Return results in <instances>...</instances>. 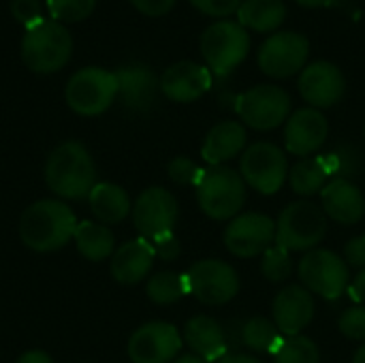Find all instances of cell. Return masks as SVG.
Returning a JSON list of instances; mask_svg holds the SVG:
<instances>
[{
    "label": "cell",
    "instance_id": "obj_5",
    "mask_svg": "<svg viewBox=\"0 0 365 363\" xmlns=\"http://www.w3.org/2000/svg\"><path fill=\"white\" fill-rule=\"evenodd\" d=\"M250 36L240 21L222 19L212 24L201 34V53L207 62V68L218 75H231L248 56Z\"/></svg>",
    "mask_w": 365,
    "mask_h": 363
},
{
    "label": "cell",
    "instance_id": "obj_46",
    "mask_svg": "<svg viewBox=\"0 0 365 363\" xmlns=\"http://www.w3.org/2000/svg\"><path fill=\"white\" fill-rule=\"evenodd\" d=\"M353 363H365V344L355 353V357H353Z\"/></svg>",
    "mask_w": 365,
    "mask_h": 363
},
{
    "label": "cell",
    "instance_id": "obj_39",
    "mask_svg": "<svg viewBox=\"0 0 365 363\" xmlns=\"http://www.w3.org/2000/svg\"><path fill=\"white\" fill-rule=\"evenodd\" d=\"M130 4L141 11L143 15H150V17H160V15H167L175 0H130Z\"/></svg>",
    "mask_w": 365,
    "mask_h": 363
},
{
    "label": "cell",
    "instance_id": "obj_19",
    "mask_svg": "<svg viewBox=\"0 0 365 363\" xmlns=\"http://www.w3.org/2000/svg\"><path fill=\"white\" fill-rule=\"evenodd\" d=\"M327 118L314 107H304L291 113L284 128V143L291 154L308 156L327 141Z\"/></svg>",
    "mask_w": 365,
    "mask_h": 363
},
{
    "label": "cell",
    "instance_id": "obj_15",
    "mask_svg": "<svg viewBox=\"0 0 365 363\" xmlns=\"http://www.w3.org/2000/svg\"><path fill=\"white\" fill-rule=\"evenodd\" d=\"M182 349V336L171 323H145L128 340V357L133 363H169Z\"/></svg>",
    "mask_w": 365,
    "mask_h": 363
},
{
    "label": "cell",
    "instance_id": "obj_16",
    "mask_svg": "<svg viewBox=\"0 0 365 363\" xmlns=\"http://www.w3.org/2000/svg\"><path fill=\"white\" fill-rule=\"evenodd\" d=\"M299 94L314 109L336 105L346 90V79L342 71L325 60L308 64L299 75Z\"/></svg>",
    "mask_w": 365,
    "mask_h": 363
},
{
    "label": "cell",
    "instance_id": "obj_1",
    "mask_svg": "<svg viewBox=\"0 0 365 363\" xmlns=\"http://www.w3.org/2000/svg\"><path fill=\"white\" fill-rule=\"evenodd\" d=\"M77 229V218L66 203L43 199L26 208L19 218V237L34 252H53L64 248Z\"/></svg>",
    "mask_w": 365,
    "mask_h": 363
},
{
    "label": "cell",
    "instance_id": "obj_40",
    "mask_svg": "<svg viewBox=\"0 0 365 363\" xmlns=\"http://www.w3.org/2000/svg\"><path fill=\"white\" fill-rule=\"evenodd\" d=\"M344 261L349 267H365V235L353 237L344 248Z\"/></svg>",
    "mask_w": 365,
    "mask_h": 363
},
{
    "label": "cell",
    "instance_id": "obj_24",
    "mask_svg": "<svg viewBox=\"0 0 365 363\" xmlns=\"http://www.w3.org/2000/svg\"><path fill=\"white\" fill-rule=\"evenodd\" d=\"M118 79V94L122 103L133 111H148L160 88V81L148 66H124L115 73Z\"/></svg>",
    "mask_w": 365,
    "mask_h": 363
},
{
    "label": "cell",
    "instance_id": "obj_13",
    "mask_svg": "<svg viewBox=\"0 0 365 363\" xmlns=\"http://www.w3.org/2000/svg\"><path fill=\"white\" fill-rule=\"evenodd\" d=\"M175 220H178V201L169 190L160 186H152L143 190L133 205L135 229L148 242L165 233H171Z\"/></svg>",
    "mask_w": 365,
    "mask_h": 363
},
{
    "label": "cell",
    "instance_id": "obj_35",
    "mask_svg": "<svg viewBox=\"0 0 365 363\" xmlns=\"http://www.w3.org/2000/svg\"><path fill=\"white\" fill-rule=\"evenodd\" d=\"M11 13L26 28H34L41 21H45L43 6L38 0H11Z\"/></svg>",
    "mask_w": 365,
    "mask_h": 363
},
{
    "label": "cell",
    "instance_id": "obj_2",
    "mask_svg": "<svg viewBox=\"0 0 365 363\" xmlns=\"http://www.w3.org/2000/svg\"><path fill=\"white\" fill-rule=\"evenodd\" d=\"M45 182L62 199H86L96 186V167L86 145L79 141L60 143L45 163Z\"/></svg>",
    "mask_w": 365,
    "mask_h": 363
},
{
    "label": "cell",
    "instance_id": "obj_30",
    "mask_svg": "<svg viewBox=\"0 0 365 363\" xmlns=\"http://www.w3.org/2000/svg\"><path fill=\"white\" fill-rule=\"evenodd\" d=\"M148 297L158 304V306H169L188 295V285H186V274L178 272H160L148 280L145 287Z\"/></svg>",
    "mask_w": 365,
    "mask_h": 363
},
{
    "label": "cell",
    "instance_id": "obj_10",
    "mask_svg": "<svg viewBox=\"0 0 365 363\" xmlns=\"http://www.w3.org/2000/svg\"><path fill=\"white\" fill-rule=\"evenodd\" d=\"M299 278L310 293L336 302L349 289V265L331 250H310L299 263Z\"/></svg>",
    "mask_w": 365,
    "mask_h": 363
},
{
    "label": "cell",
    "instance_id": "obj_12",
    "mask_svg": "<svg viewBox=\"0 0 365 363\" xmlns=\"http://www.w3.org/2000/svg\"><path fill=\"white\" fill-rule=\"evenodd\" d=\"M310 53V43L304 34L282 30L272 34L259 49V66L265 75L284 79L304 68Z\"/></svg>",
    "mask_w": 365,
    "mask_h": 363
},
{
    "label": "cell",
    "instance_id": "obj_25",
    "mask_svg": "<svg viewBox=\"0 0 365 363\" xmlns=\"http://www.w3.org/2000/svg\"><path fill=\"white\" fill-rule=\"evenodd\" d=\"M246 128L242 122H220L216 124L201 148V156L205 158V163H210V167H218L225 160H231L233 156H237L244 148H246Z\"/></svg>",
    "mask_w": 365,
    "mask_h": 363
},
{
    "label": "cell",
    "instance_id": "obj_37",
    "mask_svg": "<svg viewBox=\"0 0 365 363\" xmlns=\"http://www.w3.org/2000/svg\"><path fill=\"white\" fill-rule=\"evenodd\" d=\"M195 9H199L205 15L212 17H227L231 13H237L242 0H190Z\"/></svg>",
    "mask_w": 365,
    "mask_h": 363
},
{
    "label": "cell",
    "instance_id": "obj_6",
    "mask_svg": "<svg viewBox=\"0 0 365 363\" xmlns=\"http://www.w3.org/2000/svg\"><path fill=\"white\" fill-rule=\"evenodd\" d=\"M327 233V216L325 212L310 203L297 201L282 210L276 223V244L287 248L289 252L314 250V246Z\"/></svg>",
    "mask_w": 365,
    "mask_h": 363
},
{
    "label": "cell",
    "instance_id": "obj_22",
    "mask_svg": "<svg viewBox=\"0 0 365 363\" xmlns=\"http://www.w3.org/2000/svg\"><path fill=\"white\" fill-rule=\"evenodd\" d=\"M184 340L192 349V355H197L205 363H218L225 355H229V347H231L222 325L212 317H203V315L186 323Z\"/></svg>",
    "mask_w": 365,
    "mask_h": 363
},
{
    "label": "cell",
    "instance_id": "obj_41",
    "mask_svg": "<svg viewBox=\"0 0 365 363\" xmlns=\"http://www.w3.org/2000/svg\"><path fill=\"white\" fill-rule=\"evenodd\" d=\"M349 297L355 302V304H361L365 306V270H361L355 280L349 285Z\"/></svg>",
    "mask_w": 365,
    "mask_h": 363
},
{
    "label": "cell",
    "instance_id": "obj_32",
    "mask_svg": "<svg viewBox=\"0 0 365 363\" xmlns=\"http://www.w3.org/2000/svg\"><path fill=\"white\" fill-rule=\"evenodd\" d=\"M96 0H47V9L58 24H77L92 15Z\"/></svg>",
    "mask_w": 365,
    "mask_h": 363
},
{
    "label": "cell",
    "instance_id": "obj_11",
    "mask_svg": "<svg viewBox=\"0 0 365 363\" xmlns=\"http://www.w3.org/2000/svg\"><path fill=\"white\" fill-rule=\"evenodd\" d=\"M188 293L205 306L229 304L240 293L237 272L218 259H203L195 263L186 274Z\"/></svg>",
    "mask_w": 365,
    "mask_h": 363
},
{
    "label": "cell",
    "instance_id": "obj_38",
    "mask_svg": "<svg viewBox=\"0 0 365 363\" xmlns=\"http://www.w3.org/2000/svg\"><path fill=\"white\" fill-rule=\"evenodd\" d=\"M150 244H152L156 257L163 259V261H173L180 255V240H178V235L173 231L171 233H165V235H160L156 240H152Z\"/></svg>",
    "mask_w": 365,
    "mask_h": 363
},
{
    "label": "cell",
    "instance_id": "obj_34",
    "mask_svg": "<svg viewBox=\"0 0 365 363\" xmlns=\"http://www.w3.org/2000/svg\"><path fill=\"white\" fill-rule=\"evenodd\" d=\"M203 175V169L188 156H178L169 163V178L182 186H197Z\"/></svg>",
    "mask_w": 365,
    "mask_h": 363
},
{
    "label": "cell",
    "instance_id": "obj_4",
    "mask_svg": "<svg viewBox=\"0 0 365 363\" xmlns=\"http://www.w3.org/2000/svg\"><path fill=\"white\" fill-rule=\"evenodd\" d=\"M197 201L205 216L214 220H229L240 214L246 203V182L231 167H207L199 180Z\"/></svg>",
    "mask_w": 365,
    "mask_h": 363
},
{
    "label": "cell",
    "instance_id": "obj_9",
    "mask_svg": "<svg viewBox=\"0 0 365 363\" xmlns=\"http://www.w3.org/2000/svg\"><path fill=\"white\" fill-rule=\"evenodd\" d=\"M235 109L246 126L257 131L278 128L291 113V96L274 83H261L237 96Z\"/></svg>",
    "mask_w": 365,
    "mask_h": 363
},
{
    "label": "cell",
    "instance_id": "obj_42",
    "mask_svg": "<svg viewBox=\"0 0 365 363\" xmlns=\"http://www.w3.org/2000/svg\"><path fill=\"white\" fill-rule=\"evenodd\" d=\"M17 363H53L51 362V357L45 353V351H28V353H24Z\"/></svg>",
    "mask_w": 365,
    "mask_h": 363
},
{
    "label": "cell",
    "instance_id": "obj_7",
    "mask_svg": "<svg viewBox=\"0 0 365 363\" xmlns=\"http://www.w3.org/2000/svg\"><path fill=\"white\" fill-rule=\"evenodd\" d=\"M118 96V79L115 73L98 68V66H88L77 71L66 88H64V98L66 105L86 118L101 116L111 107V103Z\"/></svg>",
    "mask_w": 365,
    "mask_h": 363
},
{
    "label": "cell",
    "instance_id": "obj_43",
    "mask_svg": "<svg viewBox=\"0 0 365 363\" xmlns=\"http://www.w3.org/2000/svg\"><path fill=\"white\" fill-rule=\"evenodd\" d=\"M218 363H263L259 362L257 357H252V355H240V353H235V355H225L222 359Z\"/></svg>",
    "mask_w": 365,
    "mask_h": 363
},
{
    "label": "cell",
    "instance_id": "obj_45",
    "mask_svg": "<svg viewBox=\"0 0 365 363\" xmlns=\"http://www.w3.org/2000/svg\"><path fill=\"white\" fill-rule=\"evenodd\" d=\"M173 363H205L203 359H199L197 355H184V357H180L178 362Z\"/></svg>",
    "mask_w": 365,
    "mask_h": 363
},
{
    "label": "cell",
    "instance_id": "obj_17",
    "mask_svg": "<svg viewBox=\"0 0 365 363\" xmlns=\"http://www.w3.org/2000/svg\"><path fill=\"white\" fill-rule=\"evenodd\" d=\"M314 297L306 287L291 285L282 289L274 300V323L287 338L299 336L314 319Z\"/></svg>",
    "mask_w": 365,
    "mask_h": 363
},
{
    "label": "cell",
    "instance_id": "obj_29",
    "mask_svg": "<svg viewBox=\"0 0 365 363\" xmlns=\"http://www.w3.org/2000/svg\"><path fill=\"white\" fill-rule=\"evenodd\" d=\"M282 334L278 332L276 323L265 317H255L242 325V344H246L255 353L276 355L282 344Z\"/></svg>",
    "mask_w": 365,
    "mask_h": 363
},
{
    "label": "cell",
    "instance_id": "obj_18",
    "mask_svg": "<svg viewBox=\"0 0 365 363\" xmlns=\"http://www.w3.org/2000/svg\"><path fill=\"white\" fill-rule=\"evenodd\" d=\"M212 88V71L192 60L171 64L160 77V90L175 103H192Z\"/></svg>",
    "mask_w": 365,
    "mask_h": 363
},
{
    "label": "cell",
    "instance_id": "obj_28",
    "mask_svg": "<svg viewBox=\"0 0 365 363\" xmlns=\"http://www.w3.org/2000/svg\"><path fill=\"white\" fill-rule=\"evenodd\" d=\"M73 240H75V246H77L79 255L83 259H88V261H94V263L105 261L115 252L113 233L105 225H98V223H92V220L77 223Z\"/></svg>",
    "mask_w": 365,
    "mask_h": 363
},
{
    "label": "cell",
    "instance_id": "obj_23",
    "mask_svg": "<svg viewBox=\"0 0 365 363\" xmlns=\"http://www.w3.org/2000/svg\"><path fill=\"white\" fill-rule=\"evenodd\" d=\"M331 175H340V160L336 152L297 160L289 171V182L297 195L312 197L331 182Z\"/></svg>",
    "mask_w": 365,
    "mask_h": 363
},
{
    "label": "cell",
    "instance_id": "obj_21",
    "mask_svg": "<svg viewBox=\"0 0 365 363\" xmlns=\"http://www.w3.org/2000/svg\"><path fill=\"white\" fill-rule=\"evenodd\" d=\"M154 259L156 252L148 240H130L111 255V276L120 285H137L152 272Z\"/></svg>",
    "mask_w": 365,
    "mask_h": 363
},
{
    "label": "cell",
    "instance_id": "obj_3",
    "mask_svg": "<svg viewBox=\"0 0 365 363\" xmlns=\"http://www.w3.org/2000/svg\"><path fill=\"white\" fill-rule=\"evenodd\" d=\"M73 53L71 32L53 21L45 19L34 28H28L21 39V60L24 64L41 75L60 71Z\"/></svg>",
    "mask_w": 365,
    "mask_h": 363
},
{
    "label": "cell",
    "instance_id": "obj_20",
    "mask_svg": "<svg viewBox=\"0 0 365 363\" xmlns=\"http://www.w3.org/2000/svg\"><path fill=\"white\" fill-rule=\"evenodd\" d=\"M321 203L323 212L340 225H355L365 214L364 193L344 178H334L321 190Z\"/></svg>",
    "mask_w": 365,
    "mask_h": 363
},
{
    "label": "cell",
    "instance_id": "obj_8",
    "mask_svg": "<svg viewBox=\"0 0 365 363\" xmlns=\"http://www.w3.org/2000/svg\"><path fill=\"white\" fill-rule=\"evenodd\" d=\"M240 175L250 188L259 190L261 195H276L289 178L287 156L278 145L269 141L252 143L242 154Z\"/></svg>",
    "mask_w": 365,
    "mask_h": 363
},
{
    "label": "cell",
    "instance_id": "obj_26",
    "mask_svg": "<svg viewBox=\"0 0 365 363\" xmlns=\"http://www.w3.org/2000/svg\"><path fill=\"white\" fill-rule=\"evenodd\" d=\"M88 201H90L92 214L105 225L122 223L133 210L126 190L118 184H109V182L96 184L92 188V193L88 195Z\"/></svg>",
    "mask_w": 365,
    "mask_h": 363
},
{
    "label": "cell",
    "instance_id": "obj_33",
    "mask_svg": "<svg viewBox=\"0 0 365 363\" xmlns=\"http://www.w3.org/2000/svg\"><path fill=\"white\" fill-rule=\"evenodd\" d=\"M261 272L269 282H282L293 274V261H291V252L282 246H272L263 252V261H261Z\"/></svg>",
    "mask_w": 365,
    "mask_h": 363
},
{
    "label": "cell",
    "instance_id": "obj_31",
    "mask_svg": "<svg viewBox=\"0 0 365 363\" xmlns=\"http://www.w3.org/2000/svg\"><path fill=\"white\" fill-rule=\"evenodd\" d=\"M276 363H321L319 347L308 336H291L284 338L280 349L274 355Z\"/></svg>",
    "mask_w": 365,
    "mask_h": 363
},
{
    "label": "cell",
    "instance_id": "obj_14",
    "mask_svg": "<svg viewBox=\"0 0 365 363\" xmlns=\"http://www.w3.org/2000/svg\"><path fill=\"white\" fill-rule=\"evenodd\" d=\"M276 242V223L257 212L233 218L225 231V246L235 257H259Z\"/></svg>",
    "mask_w": 365,
    "mask_h": 363
},
{
    "label": "cell",
    "instance_id": "obj_27",
    "mask_svg": "<svg viewBox=\"0 0 365 363\" xmlns=\"http://www.w3.org/2000/svg\"><path fill=\"white\" fill-rule=\"evenodd\" d=\"M237 19L244 28L257 32H272L287 19L284 0H242Z\"/></svg>",
    "mask_w": 365,
    "mask_h": 363
},
{
    "label": "cell",
    "instance_id": "obj_36",
    "mask_svg": "<svg viewBox=\"0 0 365 363\" xmlns=\"http://www.w3.org/2000/svg\"><path fill=\"white\" fill-rule=\"evenodd\" d=\"M338 327L349 340H365V306H355L346 310L340 317Z\"/></svg>",
    "mask_w": 365,
    "mask_h": 363
},
{
    "label": "cell",
    "instance_id": "obj_44",
    "mask_svg": "<svg viewBox=\"0 0 365 363\" xmlns=\"http://www.w3.org/2000/svg\"><path fill=\"white\" fill-rule=\"evenodd\" d=\"M297 4H302V6H310V9H317V6H327V4H331L334 0H295Z\"/></svg>",
    "mask_w": 365,
    "mask_h": 363
}]
</instances>
